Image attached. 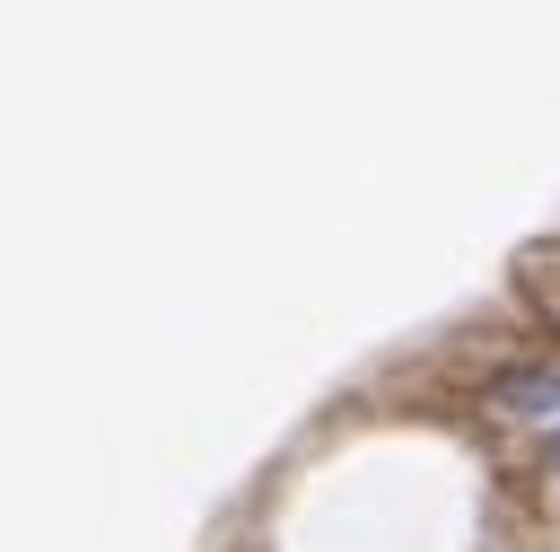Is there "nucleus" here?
Wrapping results in <instances>:
<instances>
[{
  "mask_svg": "<svg viewBox=\"0 0 560 552\" xmlns=\"http://www.w3.org/2000/svg\"><path fill=\"white\" fill-rule=\"evenodd\" d=\"M490 403H499V412H516V421H542V412H560V359L508 368V377L490 386Z\"/></svg>",
  "mask_w": 560,
  "mask_h": 552,
  "instance_id": "f257e3e1",
  "label": "nucleus"
},
{
  "mask_svg": "<svg viewBox=\"0 0 560 552\" xmlns=\"http://www.w3.org/2000/svg\"><path fill=\"white\" fill-rule=\"evenodd\" d=\"M516 289H525L534 315L560 333V245H525V254H516Z\"/></svg>",
  "mask_w": 560,
  "mask_h": 552,
  "instance_id": "f03ea898",
  "label": "nucleus"
},
{
  "mask_svg": "<svg viewBox=\"0 0 560 552\" xmlns=\"http://www.w3.org/2000/svg\"><path fill=\"white\" fill-rule=\"evenodd\" d=\"M542 464H551V473H560V429H551V438H542Z\"/></svg>",
  "mask_w": 560,
  "mask_h": 552,
  "instance_id": "7ed1b4c3",
  "label": "nucleus"
}]
</instances>
